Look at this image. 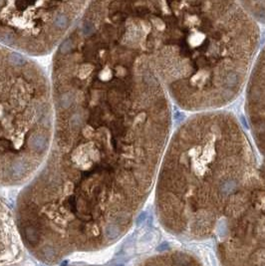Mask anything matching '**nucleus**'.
I'll use <instances>...</instances> for the list:
<instances>
[{
  "label": "nucleus",
  "instance_id": "f257e3e1",
  "mask_svg": "<svg viewBox=\"0 0 265 266\" xmlns=\"http://www.w3.org/2000/svg\"><path fill=\"white\" fill-rule=\"evenodd\" d=\"M51 89V147L15 208L24 246L48 265L125 233L157 177L171 123L143 26L125 2L88 3L57 48Z\"/></svg>",
  "mask_w": 265,
  "mask_h": 266
},
{
  "label": "nucleus",
  "instance_id": "f03ea898",
  "mask_svg": "<svg viewBox=\"0 0 265 266\" xmlns=\"http://www.w3.org/2000/svg\"><path fill=\"white\" fill-rule=\"evenodd\" d=\"M144 40L167 96L187 111L212 112L249 78L260 32L235 2H143Z\"/></svg>",
  "mask_w": 265,
  "mask_h": 266
},
{
  "label": "nucleus",
  "instance_id": "7ed1b4c3",
  "mask_svg": "<svg viewBox=\"0 0 265 266\" xmlns=\"http://www.w3.org/2000/svg\"><path fill=\"white\" fill-rule=\"evenodd\" d=\"M157 177L159 208L178 201L208 208L245 196L257 185L259 174L237 120L212 111L196 114L176 129Z\"/></svg>",
  "mask_w": 265,
  "mask_h": 266
},
{
  "label": "nucleus",
  "instance_id": "20e7f679",
  "mask_svg": "<svg viewBox=\"0 0 265 266\" xmlns=\"http://www.w3.org/2000/svg\"><path fill=\"white\" fill-rule=\"evenodd\" d=\"M51 82L28 56L0 45V185L26 184L51 147Z\"/></svg>",
  "mask_w": 265,
  "mask_h": 266
},
{
  "label": "nucleus",
  "instance_id": "39448f33",
  "mask_svg": "<svg viewBox=\"0 0 265 266\" xmlns=\"http://www.w3.org/2000/svg\"><path fill=\"white\" fill-rule=\"evenodd\" d=\"M89 2L0 1V45L25 56L59 47Z\"/></svg>",
  "mask_w": 265,
  "mask_h": 266
},
{
  "label": "nucleus",
  "instance_id": "423d86ee",
  "mask_svg": "<svg viewBox=\"0 0 265 266\" xmlns=\"http://www.w3.org/2000/svg\"><path fill=\"white\" fill-rule=\"evenodd\" d=\"M245 106L252 138L265 157V45L248 78Z\"/></svg>",
  "mask_w": 265,
  "mask_h": 266
},
{
  "label": "nucleus",
  "instance_id": "0eeeda50",
  "mask_svg": "<svg viewBox=\"0 0 265 266\" xmlns=\"http://www.w3.org/2000/svg\"><path fill=\"white\" fill-rule=\"evenodd\" d=\"M22 246L15 217L0 197V266H8L21 260Z\"/></svg>",
  "mask_w": 265,
  "mask_h": 266
},
{
  "label": "nucleus",
  "instance_id": "6e6552de",
  "mask_svg": "<svg viewBox=\"0 0 265 266\" xmlns=\"http://www.w3.org/2000/svg\"><path fill=\"white\" fill-rule=\"evenodd\" d=\"M77 266H79V265H77ZM80 266H87V265H80Z\"/></svg>",
  "mask_w": 265,
  "mask_h": 266
}]
</instances>
